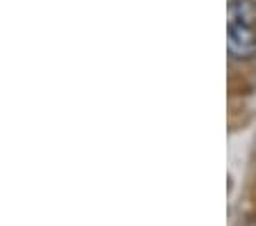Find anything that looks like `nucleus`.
<instances>
[{"mask_svg":"<svg viewBox=\"0 0 256 226\" xmlns=\"http://www.w3.org/2000/svg\"><path fill=\"white\" fill-rule=\"evenodd\" d=\"M226 48L236 59H254L256 57V27L229 25L226 27Z\"/></svg>","mask_w":256,"mask_h":226,"instance_id":"obj_1","label":"nucleus"},{"mask_svg":"<svg viewBox=\"0 0 256 226\" xmlns=\"http://www.w3.org/2000/svg\"><path fill=\"white\" fill-rule=\"evenodd\" d=\"M229 25L256 27V0H229Z\"/></svg>","mask_w":256,"mask_h":226,"instance_id":"obj_2","label":"nucleus"}]
</instances>
